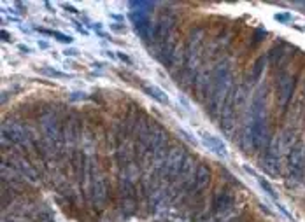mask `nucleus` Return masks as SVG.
<instances>
[{
	"label": "nucleus",
	"mask_w": 305,
	"mask_h": 222,
	"mask_svg": "<svg viewBox=\"0 0 305 222\" xmlns=\"http://www.w3.org/2000/svg\"><path fill=\"white\" fill-rule=\"evenodd\" d=\"M40 74H44V76H48V77H58V79H65V77H70V76H67V74H63V72L51 70V68H42V70H40Z\"/></svg>",
	"instance_id": "20e7f679"
},
{
	"label": "nucleus",
	"mask_w": 305,
	"mask_h": 222,
	"mask_svg": "<svg viewBox=\"0 0 305 222\" xmlns=\"http://www.w3.org/2000/svg\"><path fill=\"white\" fill-rule=\"evenodd\" d=\"M204 143L207 147H209L211 151H214L217 156H226V145L223 142H221L219 139H216V137L213 135H205L204 137Z\"/></svg>",
	"instance_id": "f257e3e1"
},
{
	"label": "nucleus",
	"mask_w": 305,
	"mask_h": 222,
	"mask_svg": "<svg viewBox=\"0 0 305 222\" xmlns=\"http://www.w3.org/2000/svg\"><path fill=\"white\" fill-rule=\"evenodd\" d=\"M142 89H144V91L148 93V95L151 96V98H154L158 103H161V105H167V103H169V98H167V95H165V93L161 91L160 87H156V86H148V84H144V86H142Z\"/></svg>",
	"instance_id": "f03ea898"
},
{
	"label": "nucleus",
	"mask_w": 305,
	"mask_h": 222,
	"mask_svg": "<svg viewBox=\"0 0 305 222\" xmlns=\"http://www.w3.org/2000/svg\"><path fill=\"white\" fill-rule=\"evenodd\" d=\"M118 58H120V60H123V61H126V63L132 65V60H130V58H128V56H126V55H123V53H118Z\"/></svg>",
	"instance_id": "39448f33"
},
{
	"label": "nucleus",
	"mask_w": 305,
	"mask_h": 222,
	"mask_svg": "<svg viewBox=\"0 0 305 222\" xmlns=\"http://www.w3.org/2000/svg\"><path fill=\"white\" fill-rule=\"evenodd\" d=\"M79 55V51H76V49H65V56H77Z\"/></svg>",
	"instance_id": "423d86ee"
},
{
	"label": "nucleus",
	"mask_w": 305,
	"mask_h": 222,
	"mask_svg": "<svg viewBox=\"0 0 305 222\" xmlns=\"http://www.w3.org/2000/svg\"><path fill=\"white\" fill-rule=\"evenodd\" d=\"M63 9H68V11L74 12V14H76V12H79V11H77V9H74L72 5H68V4H63Z\"/></svg>",
	"instance_id": "6e6552de"
},
{
	"label": "nucleus",
	"mask_w": 305,
	"mask_h": 222,
	"mask_svg": "<svg viewBox=\"0 0 305 222\" xmlns=\"http://www.w3.org/2000/svg\"><path fill=\"white\" fill-rule=\"evenodd\" d=\"M2 37H4V40H5V42H9V40H12V37L9 35V33L5 32V30H2Z\"/></svg>",
	"instance_id": "0eeeda50"
},
{
	"label": "nucleus",
	"mask_w": 305,
	"mask_h": 222,
	"mask_svg": "<svg viewBox=\"0 0 305 222\" xmlns=\"http://www.w3.org/2000/svg\"><path fill=\"white\" fill-rule=\"evenodd\" d=\"M39 32L46 33V35L55 37V39H57V40H60V42H63V44H72V42H74L72 35H67V33L57 32V30H39Z\"/></svg>",
	"instance_id": "7ed1b4c3"
}]
</instances>
